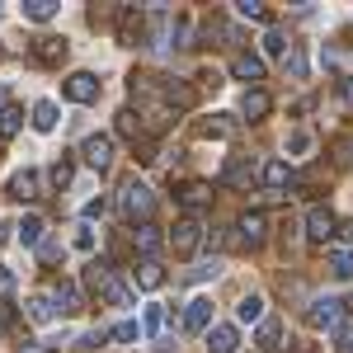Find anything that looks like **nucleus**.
Here are the masks:
<instances>
[{
    "instance_id": "37",
    "label": "nucleus",
    "mask_w": 353,
    "mask_h": 353,
    "mask_svg": "<svg viewBox=\"0 0 353 353\" xmlns=\"http://www.w3.org/2000/svg\"><path fill=\"white\" fill-rule=\"evenodd\" d=\"M344 99H349V104H353V76H349V81H344Z\"/></svg>"
},
{
    "instance_id": "35",
    "label": "nucleus",
    "mask_w": 353,
    "mask_h": 353,
    "mask_svg": "<svg viewBox=\"0 0 353 353\" xmlns=\"http://www.w3.org/2000/svg\"><path fill=\"white\" fill-rule=\"evenodd\" d=\"M76 250H94V231H90V226L76 231Z\"/></svg>"
},
{
    "instance_id": "34",
    "label": "nucleus",
    "mask_w": 353,
    "mask_h": 353,
    "mask_svg": "<svg viewBox=\"0 0 353 353\" xmlns=\"http://www.w3.org/2000/svg\"><path fill=\"white\" fill-rule=\"evenodd\" d=\"M288 71H292V76H306V52H301V48H292V57H288Z\"/></svg>"
},
{
    "instance_id": "20",
    "label": "nucleus",
    "mask_w": 353,
    "mask_h": 353,
    "mask_svg": "<svg viewBox=\"0 0 353 353\" xmlns=\"http://www.w3.org/2000/svg\"><path fill=\"white\" fill-rule=\"evenodd\" d=\"M137 283H141V288H161V283H165V269L156 264V259H141V269H137Z\"/></svg>"
},
{
    "instance_id": "26",
    "label": "nucleus",
    "mask_w": 353,
    "mask_h": 353,
    "mask_svg": "<svg viewBox=\"0 0 353 353\" xmlns=\"http://www.w3.org/2000/svg\"><path fill=\"white\" fill-rule=\"evenodd\" d=\"M236 14H241V19H254V24H264V19H269V10H264L259 0H236Z\"/></svg>"
},
{
    "instance_id": "1",
    "label": "nucleus",
    "mask_w": 353,
    "mask_h": 353,
    "mask_svg": "<svg viewBox=\"0 0 353 353\" xmlns=\"http://www.w3.org/2000/svg\"><path fill=\"white\" fill-rule=\"evenodd\" d=\"M151 208H156V193L146 189V184H137V179H132V184L123 189V212H128L132 221H137V217L146 221V217H151Z\"/></svg>"
},
{
    "instance_id": "31",
    "label": "nucleus",
    "mask_w": 353,
    "mask_h": 353,
    "mask_svg": "<svg viewBox=\"0 0 353 353\" xmlns=\"http://www.w3.org/2000/svg\"><path fill=\"white\" fill-rule=\"evenodd\" d=\"M288 151H292V156H306V151H311V132H288Z\"/></svg>"
},
{
    "instance_id": "12",
    "label": "nucleus",
    "mask_w": 353,
    "mask_h": 353,
    "mask_svg": "<svg viewBox=\"0 0 353 353\" xmlns=\"http://www.w3.org/2000/svg\"><path fill=\"white\" fill-rule=\"evenodd\" d=\"M306 231H311L316 241H330V236H334V212H325V208H311V212H306Z\"/></svg>"
},
{
    "instance_id": "27",
    "label": "nucleus",
    "mask_w": 353,
    "mask_h": 353,
    "mask_svg": "<svg viewBox=\"0 0 353 353\" xmlns=\"http://www.w3.org/2000/svg\"><path fill=\"white\" fill-rule=\"evenodd\" d=\"M288 48H292V43H288V33H283V28H269V33H264V52H269V57L288 52Z\"/></svg>"
},
{
    "instance_id": "2",
    "label": "nucleus",
    "mask_w": 353,
    "mask_h": 353,
    "mask_svg": "<svg viewBox=\"0 0 353 353\" xmlns=\"http://www.w3.org/2000/svg\"><path fill=\"white\" fill-rule=\"evenodd\" d=\"M198 241H203V221H198V217H179V221H174L170 245H174L179 254H193V250H198Z\"/></svg>"
},
{
    "instance_id": "25",
    "label": "nucleus",
    "mask_w": 353,
    "mask_h": 353,
    "mask_svg": "<svg viewBox=\"0 0 353 353\" xmlns=\"http://www.w3.org/2000/svg\"><path fill=\"white\" fill-rule=\"evenodd\" d=\"M161 330H165V306H146V321H141V334H151V339H156Z\"/></svg>"
},
{
    "instance_id": "7",
    "label": "nucleus",
    "mask_w": 353,
    "mask_h": 353,
    "mask_svg": "<svg viewBox=\"0 0 353 353\" xmlns=\"http://www.w3.org/2000/svg\"><path fill=\"white\" fill-rule=\"evenodd\" d=\"M132 241H137V250L146 254V259H156L161 254V245H165V236H161V226H151V221H141L132 231Z\"/></svg>"
},
{
    "instance_id": "39",
    "label": "nucleus",
    "mask_w": 353,
    "mask_h": 353,
    "mask_svg": "<svg viewBox=\"0 0 353 353\" xmlns=\"http://www.w3.org/2000/svg\"><path fill=\"white\" fill-rule=\"evenodd\" d=\"M349 353H353V334H349Z\"/></svg>"
},
{
    "instance_id": "29",
    "label": "nucleus",
    "mask_w": 353,
    "mask_h": 353,
    "mask_svg": "<svg viewBox=\"0 0 353 353\" xmlns=\"http://www.w3.org/2000/svg\"><path fill=\"white\" fill-rule=\"evenodd\" d=\"M109 339H118V344H132V339H141V325H137V321H123V325L109 330Z\"/></svg>"
},
{
    "instance_id": "30",
    "label": "nucleus",
    "mask_w": 353,
    "mask_h": 353,
    "mask_svg": "<svg viewBox=\"0 0 353 353\" xmlns=\"http://www.w3.org/2000/svg\"><path fill=\"white\" fill-rule=\"evenodd\" d=\"M278 334H283V325H278V321H264V330H259V349H278Z\"/></svg>"
},
{
    "instance_id": "33",
    "label": "nucleus",
    "mask_w": 353,
    "mask_h": 353,
    "mask_svg": "<svg viewBox=\"0 0 353 353\" xmlns=\"http://www.w3.org/2000/svg\"><path fill=\"white\" fill-rule=\"evenodd\" d=\"M52 184H57V189H66V184H71V161H57L52 165Z\"/></svg>"
},
{
    "instance_id": "3",
    "label": "nucleus",
    "mask_w": 353,
    "mask_h": 353,
    "mask_svg": "<svg viewBox=\"0 0 353 353\" xmlns=\"http://www.w3.org/2000/svg\"><path fill=\"white\" fill-rule=\"evenodd\" d=\"M61 90H66V99H76V104H94V99H99V81H94L90 71L66 76V81H61Z\"/></svg>"
},
{
    "instance_id": "24",
    "label": "nucleus",
    "mask_w": 353,
    "mask_h": 353,
    "mask_svg": "<svg viewBox=\"0 0 353 353\" xmlns=\"http://www.w3.org/2000/svg\"><path fill=\"white\" fill-rule=\"evenodd\" d=\"M28 316H33L38 325H43V321H52V316H57V301L52 297H33V301H28Z\"/></svg>"
},
{
    "instance_id": "6",
    "label": "nucleus",
    "mask_w": 353,
    "mask_h": 353,
    "mask_svg": "<svg viewBox=\"0 0 353 353\" xmlns=\"http://www.w3.org/2000/svg\"><path fill=\"white\" fill-rule=\"evenodd\" d=\"M208 321H212V301H208V297H193L189 311H184V330H189V334H203Z\"/></svg>"
},
{
    "instance_id": "8",
    "label": "nucleus",
    "mask_w": 353,
    "mask_h": 353,
    "mask_svg": "<svg viewBox=\"0 0 353 353\" xmlns=\"http://www.w3.org/2000/svg\"><path fill=\"white\" fill-rule=\"evenodd\" d=\"M236 344H241L236 325H212L208 330V353H236Z\"/></svg>"
},
{
    "instance_id": "23",
    "label": "nucleus",
    "mask_w": 353,
    "mask_h": 353,
    "mask_svg": "<svg viewBox=\"0 0 353 353\" xmlns=\"http://www.w3.org/2000/svg\"><path fill=\"white\" fill-rule=\"evenodd\" d=\"M24 14H28V19H38V24H48V19L57 14V0H28Z\"/></svg>"
},
{
    "instance_id": "38",
    "label": "nucleus",
    "mask_w": 353,
    "mask_h": 353,
    "mask_svg": "<svg viewBox=\"0 0 353 353\" xmlns=\"http://www.w3.org/2000/svg\"><path fill=\"white\" fill-rule=\"evenodd\" d=\"M5 241H10V226H0V245H5Z\"/></svg>"
},
{
    "instance_id": "32",
    "label": "nucleus",
    "mask_w": 353,
    "mask_h": 353,
    "mask_svg": "<svg viewBox=\"0 0 353 353\" xmlns=\"http://www.w3.org/2000/svg\"><path fill=\"white\" fill-rule=\"evenodd\" d=\"M19 118H24L19 109H5V113H0V132H5V137H14V132H19Z\"/></svg>"
},
{
    "instance_id": "9",
    "label": "nucleus",
    "mask_w": 353,
    "mask_h": 353,
    "mask_svg": "<svg viewBox=\"0 0 353 353\" xmlns=\"http://www.w3.org/2000/svg\"><path fill=\"white\" fill-rule=\"evenodd\" d=\"M231 76H236V81H259V76H264V57L236 52V61H231Z\"/></svg>"
},
{
    "instance_id": "15",
    "label": "nucleus",
    "mask_w": 353,
    "mask_h": 353,
    "mask_svg": "<svg viewBox=\"0 0 353 353\" xmlns=\"http://www.w3.org/2000/svg\"><path fill=\"white\" fill-rule=\"evenodd\" d=\"M52 301H57V316H71V311H81V292L71 288V283H61L52 292Z\"/></svg>"
},
{
    "instance_id": "17",
    "label": "nucleus",
    "mask_w": 353,
    "mask_h": 353,
    "mask_svg": "<svg viewBox=\"0 0 353 353\" xmlns=\"http://www.w3.org/2000/svg\"><path fill=\"white\" fill-rule=\"evenodd\" d=\"M264 184H269V189L292 184V165H288V161H269V165H264Z\"/></svg>"
},
{
    "instance_id": "10",
    "label": "nucleus",
    "mask_w": 353,
    "mask_h": 353,
    "mask_svg": "<svg viewBox=\"0 0 353 353\" xmlns=\"http://www.w3.org/2000/svg\"><path fill=\"white\" fill-rule=\"evenodd\" d=\"M306 321H311L316 330L334 325V321H339V301H334V297H321V301H311V311H306Z\"/></svg>"
},
{
    "instance_id": "4",
    "label": "nucleus",
    "mask_w": 353,
    "mask_h": 353,
    "mask_svg": "<svg viewBox=\"0 0 353 353\" xmlns=\"http://www.w3.org/2000/svg\"><path fill=\"white\" fill-rule=\"evenodd\" d=\"M81 156L94 165V170H109V165H113V141H109V137H85Z\"/></svg>"
},
{
    "instance_id": "16",
    "label": "nucleus",
    "mask_w": 353,
    "mask_h": 353,
    "mask_svg": "<svg viewBox=\"0 0 353 353\" xmlns=\"http://www.w3.org/2000/svg\"><path fill=\"white\" fill-rule=\"evenodd\" d=\"M33 128H38V132H52L57 128V104L52 99H38V104H33Z\"/></svg>"
},
{
    "instance_id": "22",
    "label": "nucleus",
    "mask_w": 353,
    "mask_h": 353,
    "mask_svg": "<svg viewBox=\"0 0 353 353\" xmlns=\"http://www.w3.org/2000/svg\"><path fill=\"white\" fill-rule=\"evenodd\" d=\"M264 226H269V217H264V212H245V221H241L245 241L254 245V241H259V236H264Z\"/></svg>"
},
{
    "instance_id": "18",
    "label": "nucleus",
    "mask_w": 353,
    "mask_h": 353,
    "mask_svg": "<svg viewBox=\"0 0 353 353\" xmlns=\"http://www.w3.org/2000/svg\"><path fill=\"white\" fill-rule=\"evenodd\" d=\"M330 278H339V283L353 278V254L349 250H330Z\"/></svg>"
},
{
    "instance_id": "28",
    "label": "nucleus",
    "mask_w": 353,
    "mask_h": 353,
    "mask_svg": "<svg viewBox=\"0 0 353 353\" xmlns=\"http://www.w3.org/2000/svg\"><path fill=\"white\" fill-rule=\"evenodd\" d=\"M236 311H241V321H245V325H250V321H264V297H245L241 306H236Z\"/></svg>"
},
{
    "instance_id": "21",
    "label": "nucleus",
    "mask_w": 353,
    "mask_h": 353,
    "mask_svg": "<svg viewBox=\"0 0 353 353\" xmlns=\"http://www.w3.org/2000/svg\"><path fill=\"white\" fill-rule=\"evenodd\" d=\"M19 245H43V217H24L19 221Z\"/></svg>"
},
{
    "instance_id": "11",
    "label": "nucleus",
    "mask_w": 353,
    "mask_h": 353,
    "mask_svg": "<svg viewBox=\"0 0 353 353\" xmlns=\"http://www.w3.org/2000/svg\"><path fill=\"white\" fill-rule=\"evenodd\" d=\"M269 109H273V99L264 94V90H245V99H241V113L250 118V123H259V118H264Z\"/></svg>"
},
{
    "instance_id": "13",
    "label": "nucleus",
    "mask_w": 353,
    "mask_h": 353,
    "mask_svg": "<svg viewBox=\"0 0 353 353\" xmlns=\"http://www.w3.org/2000/svg\"><path fill=\"white\" fill-rule=\"evenodd\" d=\"M221 179H226V184H236V189H250V179H254V165H245V161H226Z\"/></svg>"
},
{
    "instance_id": "19",
    "label": "nucleus",
    "mask_w": 353,
    "mask_h": 353,
    "mask_svg": "<svg viewBox=\"0 0 353 353\" xmlns=\"http://www.w3.org/2000/svg\"><path fill=\"white\" fill-rule=\"evenodd\" d=\"M10 193H14V198H38V170L14 174V179H10Z\"/></svg>"
},
{
    "instance_id": "36",
    "label": "nucleus",
    "mask_w": 353,
    "mask_h": 353,
    "mask_svg": "<svg viewBox=\"0 0 353 353\" xmlns=\"http://www.w3.org/2000/svg\"><path fill=\"white\" fill-rule=\"evenodd\" d=\"M5 292H14V273L10 269H0V297H5Z\"/></svg>"
},
{
    "instance_id": "5",
    "label": "nucleus",
    "mask_w": 353,
    "mask_h": 353,
    "mask_svg": "<svg viewBox=\"0 0 353 353\" xmlns=\"http://www.w3.org/2000/svg\"><path fill=\"white\" fill-rule=\"evenodd\" d=\"M33 57H38L43 66H57V61H66V38H52V33L33 38Z\"/></svg>"
},
{
    "instance_id": "40",
    "label": "nucleus",
    "mask_w": 353,
    "mask_h": 353,
    "mask_svg": "<svg viewBox=\"0 0 353 353\" xmlns=\"http://www.w3.org/2000/svg\"><path fill=\"white\" fill-rule=\"evenodd\" d=\"M0 325H5V311H0Z\"/></svg>"
},
{
    "instance_id": "14",
    "label": "nucleus",
    "mask_w": 353,
    "mask_h": 353,
    "mask_svg": "<svg viewBox=\"0 0 353 353\" xmlns=\"http://www.w3.org/2000/svg\"><path fill=\"white\" fill-rule=\"evenodd\" d=\"M179 203H184V208L193 212V208H203V203H212V189L193 179V184H184V189H179Z\"/></svg>"
}]
</instances>
